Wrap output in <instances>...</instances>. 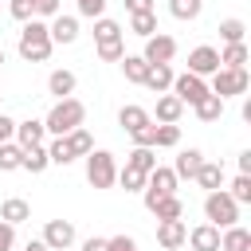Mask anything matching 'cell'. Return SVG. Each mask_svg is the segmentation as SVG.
I'll return each instance as SVG.
<instances>
[{
    "label": "cell",
    "mask_w": 251,
    "mask_h": 251,
    "mask_svg": "<svg viewBox=\"0 0 251 251\" xmlns=\"http://www.w3.org/2000/svg\"><path fill=\"white\" fill-rule=\"evenodd\" d=\"M16 51H20V59H24V63H47V59H51V51H55L47 24L31 16V20L24 24V31H20V43H16Z\"/></svg>",
    "instance_id": "cell-1"
},
{
    "label": "cell",
    "mask_w": 251,
    "mask_h": 251,
    "mask_svg": "<svg viewBox=\"0 0 251 251\" xmlns=\"http://www.w3.org/2000/svg\"><path fill=\"white\" fill-rule=\"evenodd\" d=\"M82 118H86V106H82L78 98H59V102L47 110L43 129L55 133V137H63V133H71L75 126H82Z\"/></svg>",
    "instance_id": "cell-2"
},
{
    "label": "cell",
    "mask_w": 251,
    "mask_h": 251,
    "mask_svg": "<svg viewBox=\"0 0 251 251\" xmlns=\"http://www.w3.org/2000/svg\"><path fill=\"white\" fill-rule=\"evenodd\" d=\"M204 216H208V224H216V227H231V224L239 220V204L227 196V188H212V192L204 196Z\"/></svg>",
    "instance_id": "cell-3"
},
{
    "label": "cell",
    "mask_w": 251,
    "mask_h": 251,
    "mask_svg": "<svg viewBox=\"0 0 251 251\" xmlns=\"http://www.w3.org/2000/svg\"><path fill=\"white\" fill-rule=\"evenodd\" d=\"M247 86H251V75H247V67H220V71H212V94L216 98H231V94H247Z\"/></svg>",
    "instance_id": "cell-4"
},
{
    "label": "cell",
    "mask_w": 251,
    "mask_h": 251,
    "mask_svg": "<svg viewBox=\"0 0 251 251\" xmlns=\"http://www.w3.org/2000/svg\"><path fill=\"white\" fill-rule=\"evenodd\" d=\"M114 176H118L114 153L90 149V153H86V180H90V188H114Z\"/></svg>",
    "instance_id": "cell-5"
},
{
    "label": "cell",
    "mask_w": 251,
    "mask_h": 251,
    "mask_svg": "<svg viewBox=\"0 0 251 251\" xmlns=\"http://www.w3.org/2000/svg\"><path fill=\"white\" fill-rule=\"evenodd\" d=\"M184 106H196L204 94H208V82L200 78V75H192V71H184V75H173V86H169Z\"/></svg>",
    "instance_id": "cell-6"
},
{
    "label": "cell",
    "mask_w": 251,
    "mask_h": 251,
    "mask_svg": "<svg viewBox=\"0 0 251 251\" xmlns=\"http://www.w3.org/2000/svg\"><path fill=\"white\" fill-rule=\"evenodd\" d=\"M39 239L47 243V251H71V243H75V224H71V220H47Z\"/></svg>",
    "instance_id": "cell-7"
},
{
    "label": "cell",
    "mask_w": 251,
    "mask_h": 251,
    "mask_svg": "<svg viewBox=\"0 0 251 251\" xmlns=\"http://www.w3.org/2000/svg\"><path fill=\"white\" fill-rule=\"evenodd\" d=\"M173 55H176V39H173V35L153 31V35L145 39V51H141L145 63H173Z\"/></svg>",
    "instance_id": "cell-8"
},
{
    "label": "cell",
    "mask_w": 251,
    "mask_h": 251,
    "mask_svg": "<svg viewBox=\"0 0 251 251\" xmlns=\"http://www.w3.org/2000/svg\"><path fill=\"white\" fill-rule=\"evenodd\" d=\"M184 239H188V227H184V220H157V243H161L165 251H176V247H184Z\"/></svg>",
    "instance_id": "cell-9"
},
{
    "label": "cell",
    "mask_w": 251,
    "mask_h": 251,
    "mask_svg": "<svg viewBox=\"0 0 251 251\" xmlns=\"http://www.w3.org/2000/svg\"><path fill=\"white\" fill-rule=\"evenodd\" d=\"M188 71L200 75V78L212 75V71H220V51L208 47V43H204V47H192V51H188Z\"/></svg>",
    "instance_id": "cell-10"
},
{
    "label": "cell",
    "mask_w": 251,
    "mask_h": 251,
    "mask_svg": "<svg viewBox=\"0 0 251 251\" xmlns=\"http://www.w3.org/2000/svg\"><path fill=\"white\" fill-rule=\"evenodd\" d=\"M47 31H51V43H75L78 39V16H51V24H47Z\"/></svg>",
    "instance_id": "cell-11"
},
{
    "label": "cell",
    "mask_w": 251,
    "mask_h": 251,
    "mask_svg": "<svg viewBox=\"0 0 251 251\" xmlns=\"http://www.w3.org/2000/svg\"><path fill=\"white\" fill-rule=\"evenodd\" d=\"M16 145L20 149H31V145H43V137H47V129H43V122L39 118H27V122H16Z\"/></svg>",
    "instance_id": "cell-12"
},
{
    "label": "cell",
    "mask_w": 251,
    "mask_h": 251,
    "mask_svg": "<svg viewBox=\"0 0 251 251\" xmlns=\"http://www.w3.org/2000/svg\"><path fill=\"white\" fill-rule=\"evenodd\" d=\"M184 243H192V251H220V227L216 224H200V227L188 231Z\"/></svg>",
    "instance_id": "cell-13"
},
{
    "label": "cell",
    "mask_w": 251,
    "mask_h": 251,
    "mask_svg": "<svg viewBox=\"0 0 251 251\" xmlns=\"http://www.w3.org/2000/svg\"><path fill=\"white\" fill-rule=\"evenodd\" d=\"M141 86H149L153 94H165V90L173 86V67H169V63H149V71H145Z\"/></svg>",
    "instance_id": "cell-14"
},
{
    "label": "cell",
    "mask_w": 251,
    "mask_h": 251,
    "mask_svg": "<svg viewBox=\"0 0 251 251\" xmlns=\"http://www.w3.org/2000/svg\"><path fill=\"white\" fill-rule=\"evenodd\" d=\"M0 220L16 227V224H24V220H31V204H27V200H20V196H8V200L0 204Z\"/></svg>",
    "instance_id": "cell-15"
},
{
    "label": "cell",
    "mask_w": 251,
    "mask_h": 251,
    "mask_svg": "<svg viewBox=\"0 0 251 251\" xmlns=\"http://www.w3.org/2000/svg\"><path fill=\"white\" fill-rule=\"evenodd\" d=\"M220 251H251V231L239 227V224L224 227V235H220Z\"/></svg>",
    "instance_id": "cell-16"
},
{
    "label": "cell",
    "mask_w": 251,
    "mask_h": 251,
    "mask_svg": "<svg viewBox=\"0 0 251 251\" xmlns=\"http://www.w3.org/2000/svg\"><path fill=\"white\" fill-rule=\"evenodd\" d=\"M75 86H78L75 71H51V75H47V90H51L55 98H71Z\"/></svg>",
    "instance_id": "cell-17"
},
{
    "label": "cell",
    "mask_w": 251,
    "mask_h": 251,
    "mask_svg": "<svg viewBox=\"0 0 251 251\" xmlns=\"http://www.w3.org/2000/svg\"><path fill=\"white\" fill-rule=\"evenodd\" d=\"M192 180H196L200 188H208V192H212V188H224V165H220V161H204Z\"/></svg>",
    "instance_id": "cell-18"
},
{
    "label": "cell",
    "mask_w": 251,
    "mask_h": 251,
    "mask_svg": "<svg viewBox=\"0 0 251 251\" xmlns=\"http://www.w3.org/2000/svg\"><path fill=\"white\" fill-rule=\"evenodd\" d=\"M145 122H153L145 106H133V102H129V106H122V110H118V126H122L126 133H133V129H137V126H145Z\"/></svg>",
    "instance_id": "cell-19"
},
{
    "label": "cell",
    "mask_w": 251,
    "mask_h": 251,
    "mask_svg": "<svg viewBox=\"0 0 251 251\" xmlns=\"http://www.w3.org/2000/svg\"><path fill=\"white\" fill-rule=\"evenodd\" d=\"M126 165L137 169V173H153V169H157V153H153V145H133L129 157H126Z\"/></svg>",
    "instance_id": "cell-20"
},
{
    "label": "cell",
    "mask_w": 251,
    "mask_h": 251,
    "mask_svg": "<svg viewBox=\"0 0 251 251\" xmlns=\"http://www.w3.org/2000/svg\"><path fill=\"white\" fill-rule=\"evenodd\" d=\"M153 216H157V220H184V204H180V196H176V192L161 196V200L153 204Z\"/></svg>",
    "instance_id": "cell-21"
},
{
    "label": "cell",
    "mask_w": 251,
    "mask_h": 251,
    "mask_svg": "<svg viewBox=\"0 0 251 251\" xmlns=\"http://www.w3.org/2000/svg\"><path fill=\"white\" fill-rule=\"evenodd\" d=\"M180 114H184V102L176 94H161L157 98V122H180Z\"/></svg>",
    "instance_id": "cell-22"
},
{
    "label": "cell",
    "mask_w": 251,
    "mask_h": 251,
    "mask_svg": "<svg viewBox=\"0 0 251 251\" xmlns=\"http://www.w3.org/2000/svg\"><path fill=\"white\" fill-rule=\"evenodd\" d=\"M192 110H196V118H200V122H220V114H224V98H216V94L208 90Z\"/></svg>",
    "instance_id": "cell-23"
},
{
    "label": "cell",
    "mask_w": 251,
    "mask_h": 251,
    "mask_svg": "<svg viewBox=\"0 0 251 251\" xmlns=\"http://www.w3.org/2000/svg\"><path fill=\"white\" fill-rule=\"evenodd\" d=\"M200 165H204V153H200V149H184V153L176 157V165H173V173H176V176H188V180H192Z\"/></svg>",
    "instance_id": "cell-24"
},
{
    "label": "cell",
    "mask_w": 251,
    "mask_h": 251,
    "mask_svg": "<svg viewBox=\"0 0 251 251\" xmlns=\"http://www.w3.org/2000/svg\"><path fill=\"white\" fill-rule=\"evenodd\" d=\"M51 165V157H47V145H31V149H24V161H20V169H27V173H43Z\"/></svg>",
    "instance_id": "cell-25"
},
{
    "label": "cell",
    "mask_w": 251,
    "mask_h": 251,
    "mask_svg": "<svg viewBox=\"0 0 251 251\" xmlns=\"http://www.w3.org/2000/svg\"><path fill=\"white\" fill-rule=\"evenodd\" d=\"M118 63H122V71H126V82H137V86H141V78H145L149 63H145L141 55H122Z\"/></svg>",
    "instance_id": "cell-26"
},
{
    "label": "cell",
    "mask_w": 251,
    "mask_h": 251,
    "mask_svg": "<svg viewBox=\"0 0 251 251\" xmlns=\"http://www.w3.org/2000/svg\"><path fill=\"white\" fill-rule=\"evenodd\" d=\"M153 145H161V149H173V145H180V126H176V122H157Z\"/></svg>",
    "instance_id": "cell-27"
},
{
    "label": "cell",
    "mask_w": 251,
    "mask_h": 251,
    "mask_svg": "<svg viewBox=\"0 0 251 251\" xmlns=\"http://www.w3.org/2000/svg\"><path fill=\"white\" fill-rule=\"evenodd\" d=\"M63 137H67V145H71V153H75V157H86V153L94 149V137H90L82 126H75V129H71V133H63Z\"/></svg>",
    "instance_id": "cell-28"
},
{
    "label": "cell",
    "mask_w": 251,
    "mask_h": 251,
    "mask_svg": "<svg viewBox=\"0 0 251 251\" xmlns=\"http://www.w3.org/2000/svg\"><path fill=\"white\" fill-rule=\"evenodd\" d=\"M129 31L141 35V39H149V35L157 31V16H153V12H133V16H129Z\"/></svg>",
    "instance_id": "cell-29"
},
{
    "label": "cell",
    "mask_w": 251,
    "mask_h": 251,
    "mask_svg": "<svg viewBox=\"0 0 251 251\" xmlns=\"http://www.w3.org/2000/svg\"><path fill=\"white\" fill-rule=\"evenodd\" d=\"M145 176H149V173H137V169H129V165H126V169H118L114 184H122L126 192H141V188H145Z\"/></svg>",
    "instance_id": "cell-30"
},
{
    "label": "cell",
    "mask_w": 251,
    "mask_h": 251,
    "mask_svg": "<svg viewBox=\"0 0 251 251\" xmlns=\"http://www.w3.org/2000/svg\"><path fill=\"white\" fill-rule=\"evenodd\" d=\"M20 161H24V149H20L16 141H4V145H0V173H16Z\"/></svg>",
    "instance_id": "cell-31"
},
{
    "label": "cell",
    "mask_w": 251,
    "mask_h": 251,
    "mask_svg": "<svg viewBox=\"0 0 251 251\" xmlns=\"http://www.w3.org/2000/svg\"><path fill=\"white\" fill-rule=\"evenodd\" d=\"M243 63H247V43H224L220 67H243Z\"/></svg>",
    "instance_id": "cell-32"
},
{
    "label": "cell",
    "mask_w": 251,
    "mask_h": 251,
    "mask_svg": "<svg viewBox=\"0 0 251 251\" xmlns=\"http://www.w3.org/2000/svg\"><path fill=\"white\" fill-rule=\"evenodd\" d=\"M169 12L176 20H196L204 12V0H169Z\"/></svg>",
    "instance_id": "cell-33"
},
{
    "label": "cell",
    "mask_w": 251,
    "mask_h": 251,
    "mask_svg": "<svg viewBox=\"0 0 251 251\" xmlns=\"http://www.w3.org/2000/svg\"><path fill=\"white\" fill-rule=\"evenodd\" d=\"M118 35H122V24H118V20H110V16H98V20H94V43L118 39Z\"/></svg>",
    "instance_id": "cell-34"
},
{
    "label": "cell",
    "mask_w": 251,
    "mask_h": 251,
    "mask_svg": "<svg viewBox=\"0 0 251 251\" xmlns=\"http://www.w3.org/2000/svg\"><path fill=\"white\" fill-rule=\"evenodd\" d=\"M243 20H235V16H227V20H220V39L224 43H243Z\"/></svg>",
    "instance_id": "cell-35"
},
{
    "label": "cell",
    "mask_w": 251,
    "mask_h": 251,
    "mask_svg": "<svg viewBox=\"0 0 251 251\" xmlns=\"http://www.w3.org/2000/svg\"><path fill=\"white\" fill-rule=\"evenodd\" d=\"M227 196H231L235 204H251V173H239V176L231 180V188H227Z\"/></svg>",
    "instance_id": "cell-36"
},
{
    "label": "cell",
    "mask_w": 251,
    "mask_h": 251,
    "mask_svg": "<svg viewBox=\"0 0 251 251\" xmlns=\"http://www.w3.org/2000/svg\"><path fill=\"white\" fill-rule=\"evenodd\" d=\"M122 55H126L122 35H118V39H102V43H98V59H102V63H118Z\"/></svg>",
    "instance_id": "cell-37"
},
{
    "label": "cell",
    "mask_w": 251,
    "mask_h": 251,
    "mask_svg": "<svg viewBox=\"0 0 251 251\" xmlns=\"http://www.w3.org/2000/svg\"><path fill=\"white\" fill-rule=\"evenodd\" d=\"M47 157H51V165H71V161H75V153H71L67 137H55V141L47 145Z\"/></svg>",
    "instance_id": "cell-38"
},
{
    "label": "cell",
    "mask_w": 251,
    "mask_h": 251,
    "mask_svg": "<svg viewBox=\"0 0 251 251\" xmlns=\"http://www.w3.org/2000/svg\"><path fill=\"white\" fill-rule=\"evenodd\" d=\"M8 12H12V20H20V24H27V20L35 16L31 0H8Z\"/></svg>",
    "instance_id": "cell-39"
},
{
    "label": "cell",
    "mask_w": 251,
    "mask_h": 251,
    "mask_svg": "<svg viewBox=\"0 0 251 251\" xmlns=\"http://www.w3.org/2000/svg\"><path fill=\"white\" fill-rule=\"evenodd\" d=\"M153 133H157V122H145V126H137L129 137H133V145H153ZM157 149V145H153Z\"/></svg>",
    "instance_id": "cell-40"
},
{
    "label": "cell",
    "mask_w": 251,
    "mask_h": 251,
    "mask_svg": "<svg viewBox=\"0 0 251 251\" xmlns=\"http://www.w3.org/2000/svg\"><path fill=\"white\" fill-rule=\"evenodd\" d=\"M75 4H78V16H86V20H98L106 12V0H75Z\"/></svg>",
    "instance_id": "cell-41"
},
{
    "label": "cell",
    "mask_w": 251,
    "mask_h": 251,
    "mask_svg": "<svg viewBox=\"0 0 251 251\" xmlns=\"http://www.w3.org/2000/svg\"><path fill=\"white\" fill-rule=\"evenodd\" d=\"M106 251H137V243L129 235H114V239H106Z\"/></svg>",
    "instance_id": "cell-42"
},
{
    "label": "cell",
    "mask_w": 251,
    "mask_h": 251,
    "mask_svg": "<svg viewBox=\"0 0 251 251\" xmlns=\"http://www.w3.org/2000/svg\"><path fill=\"white\" fill-rule=\"evenodd\" d=\"M12 243H16V227L0 220V251H12Z\"/></svg>",
    "instance_id": "cell-43"
},
{
    "label": "cell",
    "mask_w": 251,
    "mask_h": 251,
    "mask_svg": "<svg viewBox=\"0 0 251 251\" xmlns=\"http://www.w3.org/2000/svg\"><path fill=\"white\" fill-rule=\"evenodd\" d=\"M35 16H59V0H31Z\"/></svg>",
    "instance_id": "cell-44"
},
{
    "label": "cell",
    "mask_w": 251,
    "mask_h": 251,
    "mask_svg": "<svg viewBox=\"0 0 251 251\" xmlns=\"http://www.w3.org/2000/svg\"><path fill=\"white\" fill-rule=\"evenodd\" d=\"M12 133H16V122H12L8 114H0V145H4V141H12Z\"/></svg>",
    "instance_id": "cell-45"
},
{
    "label": "cell",
    "mask_w": 251,
    "mask_h": 251,
    "mask_svg": "<svg viewBox=\"0 0 251 251\" xmlns=\"http://www.w3.org/2000/svg\"><path fill=\"white\" fill-rule=\"evenodd\" d=\"M126 8H129V16L133 12H153V0H126Z\"/></svg>",
    "instance_id": "cell-46"
},
{
    "label": "cell",
    "mask_w": 251,
    "mask_h": 251,
    "mask_svg": "<svg viewBox=\"0 0 251 251\" xmlns=\"http://www.w3.org/2000/svg\"><path fill=\"white\" fill-rule=\"evenodd\" d=\"M82 251H106V239H98V235H90V239L82 243Z\"/></svg>",
    "instance_id": "cell-47"
},
{
    "label": "cell",
    "mask_w": 251,
    "mask_h": 251,
    "mask_svg": "<svg viewBox=\"0 0 251 251\" xmlns=\"http://www.w3.org/2000/svg\"><path fill=\"white\" fill-rule=\"evenodd\" d=\"M239 173H251V149L239 153Z\"/></svg>",
    "instance_id": "cell-48"
},
{
    "label": "cell",
    "mask_w": 251,
    "mask_h": 251,
    "mask_svg": "<svg viewBox=\"0 0 251 251\" xmlns=\"http://www.w3.org/2000/svg\"><path fill=\"white\" fill-rule=\"evenodd\" d=\"M24 251H47V243H43V239H31V243H27Z\"/></svg>",
    "instance_id": "cell-49"
},
{
    "label": "cell",
    "mask_w": 251,
    "mask_h": 251,
    "mask_svg": "<svg viewBox=\"0 0 251 251\" xmlns=\"http://www.w3.org/2000/svg\"><path fill=\"white\" fill-rule=\"evenodd\" d=\"M0 63H4V51H0Z\"/></svg>",
    "instance_id": "cell-50"
}]
</instances>
